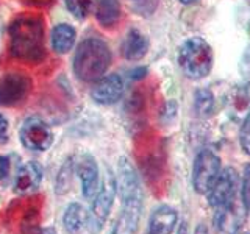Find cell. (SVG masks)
Returning a JSON list of instances; mask_svg holds the SVG:
<instances>
[{
    "mask_svg": "<svg viewBox=\"0 0 250 234\" xmlns=\"http://www.w3.org/2000/svg\"><path fill=\"white\" fill-rule=\"evenodd\" d=\"M19 137L23 147L33 152H44L53 142V133L50 127L39 117H30L22 123Z\"/></svg>",
    "mask_w": 250,
    "mask_h": 234,
    "instance_id": "obj_7",
    "label": "cell"
},
{
    "mask_svg": "<svg viewBox=\"0 0 250 234\" xmlns=\"http://www.w3.org/2000/svg\"><path fill=\"white\" fill-rule=\"evenodd\" d=\"M178 234H188V231H186V228H185V226H182V230L178 231Z\"/></svg>",
    "mask_w": 250,
    "mask_h": 234,
    "instance_id": "obj_30",
    "label": "cell"
},
{
    "mask_svg": "<svg viewBox=\"0 0 250 234\" xmlns=\"http://www.w3.org/2000/svg\"><path fill=\"white\" fill-rule=\"evenodd\" d=\"M239 144H241L242 150H244V153L250 156V113L246 116L244 122H242V125H241Z\"/></svg>",
    "mask_w": 250,
    "mask_h": 234,
    "instance_id": "obj_22",
    "label": "cell"
},
{
    "mask_svg": "<svg viewBox=\"0 0 250 234\" xmlns=\"http://www.w3.org/2000/svg\"><path fill=\"white\" fill-rule=\"evenodd\" d=\"M41 234H55V230L53 228H45L41 231Z\"/></svg>",
    "mask_w": 250,
    "mask_h": 234,
    "instance_id": "obj_28",
    "label": "cell"
},
{
    "mask_svg": "<svg viewBox=\"0 0 250 234\" xmlns=\"http://www.w3.org/2000/svg\"><path fill=\"white\" fill-rule=\"evenodd\" d=\"M130 5L135 13H138L139 16H144V18H148V16H152L156 11L160 0H130Z\"/></svg>",
    "mask_w": 250,
    "mask_h": 234,
    "instance_id": "obj_21",
    "label": "cell"
},
{
    "mask_svg": "<svg viewBox=\"0 0 250 234\" xmlns=\"http://www.w3.org/2000/svg\"><path fill=\"white\" fill-rule=\"evenodd\" d=\"M194 109L197 116L200 117H208L211 116L214 109V96L213 92L208 89H199L195 91L194 96Z\"/></svg>",
    "mask_w": 250,
    "mask_h": 234,
    "instance_id": "obj_19",
    "label": "cell"
},
{
    "mask_svg": "<svg viewBox=\"0 0 250 234\" xmlns=\"http://www.w3.org/2000/svg\"><path fill=\"white\" fill-rule=\"evenodd\" d=\"M116 189L121 195L122 209L111 234H136L143 215L144 194L135 167L125 156L117 164Z\"/></svg>",
    "mask_w": 250,
    "mask_h": 234,
    "instance_id": "obj_1",
    "label": "cell"
},
{
    "mask_svg": "<svg viewBox=\"0 0 250 234\" xmlns=\"http://www.w3.org/2000/svg\"><path fill=\"white\" fill-rule=\"evenodd\" d=\"M8 174H10V158L0 155V181H3Z\"/></svg>",
    "mask_w": 250,
    "mask_h": 234,
    "instance_id": "obj_25",
    "label": "cell"
},
{
    "mask_svg": "<svg viewBox=\"0 0 250 234\" xmlns=\"http://www.w3.org/2000/svg\"><path fill=\"white\" fill-rule=\"evenodd\" d=\"M239 70H241L242 78H244L246 81L250 83V45L246 49L244 55H242L241 64H239Z\"/></svg>",
    "mask_w": 250,
    "mask_h": 234,
    "instance_id": "obj_24",
    "label": "cell"
},
{
    "mask_svg": "<svg viewBox=\"0 0 250 234\" xmlns=\"http://www.w3.org/2000/svg\"><path fill=\"white\" fill-rule=\"evenodd\" d=\"M77 175L82 181V194L86 200H92L99 191V167L91 155H83L77 161Z\"/></svg>",
    "mask_w": 250,
    "mask_h": 234,
    "instance_id": "obj_13",
    "label": "cell"
},
{
    "mask_svg": "<svg viewBox=\"0 0 250 234\" xmlns=\"http://www.w3.org/2000/svg\"><path fill=\"white\" fill-rule=\"evenodd\" d=\"M242 205L246 213L250 214V164L244 167V175H242Z\"/></svg>",
    "mask_w": 250,
    "mask_h": 234,
    "instance_id": "obj_23",
    "label": "cell"
},
{
    "mask_svg": "<svg viewBox=\"0 0 250 234\" xmlns=\"http://www.w3.org/2000/svg\"><path fill=\"white\" fill-rule=\"evenodd\" d=\"M42 174L44 172L41 164H38L35 161L23 162L14 175V181H13L14 192L25 195L36 191L42 181Z\"/></svg>",
    "mask_w": 250,
    "mask_h": 234,
    "instance_id": "obj_12",
    "label": "cell"
},
{
    "mask_svg": "<svg viewBox=\"0 0 250 234\" xmlns=\"http://www.w3.org/2000/svg\"><path fill=\"white\" fill-rule=\"evenodd\" d=\"M214 62L211 45L203 38H189L182 44L178 52V64L182 72L191 80H202L209 75Z\"/></svg>",
    "mask_w": 250,
    "mask_h": 234,
    "instance_id": "obj_4",
    "label": "cell"
},
{
    "mask_svg": "<svg viewBox=\"0 0 250 234\" xmlns=\"http://www.w3.org/2000/svg\"><path fill=\"white\" fill-rule=\"evenodd\" d=\"M96 0H66L67 10L72 13L77 19H86L91 13Z\"/></svg>",
    "mask_w": 250,
    "mask_h": 234,
    "instance_id": "obj_20",
    "label": "cell"
},
{
    "mask_svg": "<svg viewBox=\"0 0 250 234\" xmlns=\"http://www.w3.org/2000/svg\"><path fill=\"white\" fill-rule=\"evenodd\" d=\"M236 234H250V233H249V231H242V233H239V231H238Z\"/></svg>",
    "mask_w": 250,
    "mask_h": 234,
    "instance_id": "obj_31",
    "label": "cell"
},
{
    "mask_svg": "<svg viewBox=\"0 0 250 234\" xmlns=\"http://www.w3.org/2000/svg\"><path fill=\"white\" fill-rule=\"evenodd\" d=\"M8 128H10L8 119L3 114H0V144L5 142V140L8 139Z\"/></svg>",
    "mask_w": 250,
    "mask_h": 234,
    "instance_id": "obj_26",
    "label": "cell"
},
{
    "mask_svg": "<svg viewBox=\"0 0 250 234\" xmlns=\"http://www.w3.org/2000/svg\"><path fill=\"white\" fill-rule=\"evenodd\" d=\"M221 172V158L209 148L197 153L192 169V186L197 194H207Z\"/></svg>",
    "mask_w": 250,
    "mask_h": 234,
    "instance_id": "obj_6",
    "label": "cell"
},
{
    "mask_svg": "<svg viewBox=\"0 0 250 234\" xmlns=\"http://www.w3.org/2000/svg\"><path fill=\"white\" fill-rule=\"evenodd\" d=\"M111 64V50L100 38H88L78 45L74 57V74L82 81H97Z\"/></svg>",
    "mask_w": 250,
    "mask_h": 234,
    "instance_id": "obj_3",
    "label": "cell"
},
{
    "mask_svg": "<svg viewBox=\"0 0 250 234\" xmlns=\"http://www.w3.org/2000/svg\"><path fill=\"white\" fill-rule=\"evenodd\" d=\"M96 13L102 27H113L121 18V0H99Z\"/></svg>",
    "mask_w": 250,
    "mask_h": 234,
    "instance_id": "obj_18",
    "label": "cell"
},
{
    "mask_svg": "<svg viewBox=\"0 0 250 234\" xmlns=\"http://www.w3.org/2000/svg\"><path fill=\"white\" fill-rule=\"evenodd\" d=\"M242 222H244V213H242V208L238 206L234 201L216 208L213 217L216 234H236Z\"/></svg>",
    "mask_w": 250,
    "mask_h": 234,
    "instance_id": "obj_10",
    "label": "cell"
},
{
    "mask_svg": "<svg viewBox=\"0 0 250 234\" xmlns=\"http://www.w3.org/2000/svg\"><path fill=\"white\" fill-rule=\"evenodd\" d=\"M11 55L14 58L39 62L45 57L44 22L39 16H21L10 25Z\"/></svg>",
    "mask_w": 250,
    "mask_h": 234,
    "instance_id": "obj_2",
    "label": "cell"
},
{
    "mask_svg": "<svg viewBox=\"0 0 250 234\" xmlns=\"http://www.w3.org/2000/svg\"><path fill=\"white\" fill-rule=\"evenodd\" d=\"M238 184H239L238 172L233 167H225L224 170L219 172L216 181L207 192L208 203L213 208H219L233 201L238 191Z\"/></svg>",
    "mask_w": 250,
    "mask_h": 234,
    "instance_id": "obj_8",
    "label": "cell"
},
{
    "mask_svg": "<svg viewBox=\"0 0 250 234\" xmlns=\"http://www.w3.org/2000/svg\"><path fill=\"white\" fill-rule=\"evenodd\" d=\"M146 74H147V69L146 67H139V69H135L131 72V78H133V80H141V78H143Z\"/></svg>",
    "mask_w": 250,
    "mask_h": 234,
    "instance_id": "obj_27",
    "label": "cell"
},
{
    "mask_svg": "<svg viewBox=\"0 0 250 234\" xmlns=\"http://www.w3.org/2000/svg\"><path fill=\"white\" fill-rule=\"evenodd\" d=\"M116 176L111 170H106L102 186L99 187L97 194L94 195V203L91 211L88 213V228L91 233H99L106 222V218L111 213L113 203L116 198Z\"/></svg>",
    "mask_w": 250,
    "mask_h": 234,
    "instance_id": "obj_5",
    "label": "cell"
},
{
    "mask_svg": "<svg viewBox=\"0 0 250 234\" xmlns=\"http://www.w3.org/2000/svg\"><path fill=\"white\" fill-rule=\"evenodd\" d=\"M180 2H182L183 5H191V3H195V2H197V0H180Z\"/></svg>",
    "mask_w": 250,
    "mask_h": 234,
    "instance_id": "obj_29",
    "label": "cell"
},
{
    "mask_svg": "<svg viewBox=\"0 0 250 234\" xmlns=\"http://www.w3.org/2000/svg\"><path fill=\"white\" fill-rule=\"evenodd\" d=\"M31 89L30 77L23 74H6L0 80V106H16L25 100Z\"/></svg>",
    "mask_w": 250,
    "mask_h": 234,
    "instance_id": "obj_9",
    "label": "cell"
},
{
    "mask_svg": "<svg viewBox=\"0 0 250 234\" xmlns=\"http://www.w3.org/2000/svg\"><path fill=\"white\" fill-rule=\"evenodd\" d=\"M148 50V39L138 30H130L124 41V57L128 61H139Z\"/></svg>",
    "mask_w": 250,
    "mask_h": 234,
    "instance_id": "obj_15",
    "label": "cell"
},
{
    "mask_svg": "<svg viewBox=\"0 0 250 234\" xmlns=\"http://www.w3.org/2000/svg\"><path fill=\"white\" fill-rule=\"evenodd\" d=\"M177 220H178L177 211L172 206L161 205L150 215V220H148V234H172L175 230Z\"/></svg>",
    "mask_w": 250,
    "mask_h": 234,
    "instance_id": "obj_14",
    "label": "cell"
},
{
    "mask_svg": "<svg viewBox=\"0 0 250 234\" xmlns=\"http://www.w3.org/2000/svg\"><path fill=\"white\" fill-rule=\"evenodd\" d=\"M75 38L77 33L72 27L67 25V23H60V25H57L52 30L50 35L52 49L60 55H64L72 50V47L75 44Z\"/></svg>",
    "mask_w": 250,
    "mask_h": 234,
    "instance_id": "obj_16",
    "label": "cell"
},
{
    "mask_svg": "<svg viewBox=\"0 0 250 234\" xmlns=\"http://www.w3.org/2000/svg\"><path fill=\"white\" fill-rule=\"evenodd\" d=\"M62 225H64V230L70 234L80 233L84 226H88V213L78 203H70L64 211V215H62Z\"/></svg>",
    "mask_w": 250,
    "mask_h": 234,
    "instance_id": "obj_17",
    "label": "cell"
},
{
    "mask_svg": "<svg viewBox=\"0 0 250 234\" xmlns=\"http://www.w3.org/2000/svg\"><path fill=\"white\" fill-rule=\"evenodd\" d=\"M122 94H124V80L117 74H111L97 80L96 86L91 91V97L96 103L106 106V105H114L116 101H119Z\"/></svg>",
    "mask_w": 250,
    "mask_h": 234,
    "instance_id": "obj_11",
    "label": "cell"
}]
</instances>
